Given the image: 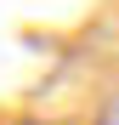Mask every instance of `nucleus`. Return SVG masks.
<instances>
[{
    "instance_id": "f257e3e1",
    "label": "nucleus",
    "mask_w": 119,
    "mask_h": 125,
    "mask_svg": "<svg viewBox=\"0 0 119 125\" xmlns=\"http://www.w3.org/2000/svg\"><path fill=\"white\" fill-rule=\"evenodd\" d=\"M96 125H119V91L102 102V114H96Z\"/></svg>"
}]
</instances>
